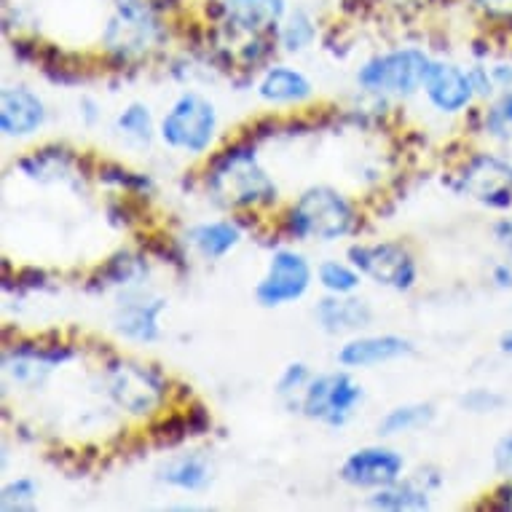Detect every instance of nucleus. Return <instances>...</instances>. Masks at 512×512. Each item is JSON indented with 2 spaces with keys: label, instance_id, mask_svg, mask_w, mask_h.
I'll return each mask as SVG.
<instances>
[{
  "label": "nucleus",
  "instance_id": "23",
  "mask_svg": "<svg viewBox=\"0 0 512 512\" xmlns=\"http://www.w3.org/2000/svg\"><path fill=\"white\" fill-rule=\"evenodd\" d=\"M319 279H322V285L328 287L330 293H352L354 287L360 285V274L352 269H346L341 263H322V269H319Z\"/></svg>",
  "mask_w": 512,
  "mask_h": 512
},
{
  "label": "nucleus",
  "instance_id": "12",
  "mask_svg": "<svg viewBox=\"0 0 512 512\" xmlns=\"http://www.w3.org/2000/svg\"><path fill=\"white\" fill-rule=\"evenodd\" d=\"M43 124V102L30 89L14 86L0 97V126L6 135H30Z\"/></svg>",
  "mask_w": 512,
  "mask_h": 512
},
{
  "label": "nucleus",
  "instance_id": "22",
  "mask_svg": "<svg viewBox=\"0 0 512 512\" xmlns=\"http://www.w3.org/2000/svg\"><path fill=\"white\" fill-rule=\"evenodd\" d=\"M432 416H435L432 405H403V408H395L387 419L378 424V432H381V435L411 432V429H419L424 427V424H429Z\"/></svg>",
  "mask_w": 512,
  "mask_h": 512
},
{
  "label": "nucleus",
  "instance_id": "21",
  "mask_svg": "<svg viewBox=\"0 0 512 512\" xmlns=\"http://www.w3.org/2000/svg\"><path fill=\"white\" fill-rule=\"evenodd\" d=\"M161 478L172 483V486L185 488V491H199L210 480V467L199 456H185V459H177V462L169 464Z\"/></svg>",
  "mask_w": 512,
  "mask_h": 512
},
{
  "label": "nucleus",
  "instance_id": "5",
  "mask_svg": "<svg viewBox=\"0 0 512 512\" xmlns=\"http://www.w3.org/2000/svg\"><path fill=\"white\" fill-rule=\"evenodd\" d=\"M362 400V387H357L349 373H328L309 381L303 411L317 421H325L330 427H341L349 421L352 411Z\"/></svg>",
  "mask_w": 512,
  "mask_h": 512
},
{
  "label": "nucleus",
  "instance_id": "18",
  "mask_svg": "<svg viewBox=\"0 0 512 512\" xmlns=\"http://www.w3.org/2000/svg\"><path fill=\"white\" fill-rule=\"evenodd\" d=\"M309 94H311L309 81H306L301 73H295V70H287V68L271 70L261 84V97L271 102L306 100Z\"/></svg>",
  "mask_w": 512,
  "mask_h": 512
},
{
  "label": "nucleus",
  "instance_id": "14",
  "mask_svg": "<svg viewBox=\"0 0 512 512\" xmlns=\"http://www.w3.org/2000/svg\"><path fill=\"white\" fill-rule=\"evenodd\" d=\"M153 35V19L151 14L135 3H126L118 19L108 30V46L118 51H140L145 43L151 41Z\"/></svg>",
  "mask_w": 512,
  "mask_h": 512
},
{
  "label": "nucleus",
  "instance_id": "27",
  "mask_svg": "<svg viewBox=\"0 0 512 512\" xmlns=\"http://www.w3.org/2000/svg\"><path fill=\"white\" fill-rule=\"evenodd\" d=\"M462 405L472 413H494L504 405V397L491 392V389H472L462 397Z\"/></svg>",
  "mask_w": 512,
  "mask_h": 512
},
{
  "label": "nucleus",
  "instance_id": "6",
  "mask_svg": "<svg viewBox=\"0 0 512 512\" xmlns=\"http://www.w3.org/2000/svg\"><path fill=\"white\" fill-rule=\"evenodd\" d=\"M349 258L362 274H368L381 285L408 290L416 282V263L400 244H360L349 250Z\"/></svg>",
  "mask_w": 512,
  "mask_h": 512
},
{
  "label": "nucleus",
  "instance_id": "20",
  "mask_svg": "<svg viewBox=\"0 0 512 512\" xmlns=\"http://www.w3.org/2000/svg\"><path fill=\"white\" fill-rule=\"evenodd\" d=\"M373 507L378 510H427L429 499L424 488H416L413 483H403V486H384V491H378L370 499Z\"/></svg>",
  "mask_w": 512,
  "mask_h": 512
},
{
  "label": "nucleus",
  "instance_id": "19",
  "mask_svg": "<svg viewBox=\"0 0 512 512\" xmlns=\"http://www.w3.org/2000/svg\"><path fill=\"white\" fill-rule=\"evenodd\" d=\"M191 239L207 258H223L239 242V228L231 223H207V226L194 228Z\"/></svg>",
  "mask_w": 512,
  "mask_h": 512
},
{
  "label": "nucleus",
  "instance_id": "26",
  "mask_svg": "<svg viewBox=\"0 0 512 512\" xmlns=\"http://www.w3.org/2000/svg\"><path fill=\"white\" fill-rule=\"evenodd\" d=\"M486 129L494 137H510L512 135V92H507L502 100L496 102L494 108L488 110Z\"/></svg>",
  "mask_w": 512,
  "mask_h": 512
},
{
  "label": "nucleus",
  "instance_id": "31",
  "mask_svg": "<svg viewBox=\"0 0 512 512\" xmlns=\"http://www.w3.org/2000/svg\"><path fill=\"white\" fill-rule=\"evenodd\" d=\"M470 78H472V86H475V92L483 94V97H488V94L494 92V76H488L483 68L472 70Z\"/></svg>",
  "mask_w": 512,
  "mask_h": 512
},
{
  "label": "nucleus",
  "instance_id": "35",
  "mask_svg": "<svg viewBox=\"0 0 512 512\" xmlns=\"http://www.w3.org/2000/svg\"><path fill=\"white\" fill-rule=\"evenodd\" d=\"M496 239H499L504 247H510L512 250V220H502V223L496 226Z\"/></svg>",
  "mask_w": 512,
  "mask_h": 512
},
{
  "label": "nucleus",
  "instance_id": "2",
  "mask_svg": "<svg viewBox=\"0 0 512 512\" xmlns=\"http://www.w3.org/2000/svg\"><path fill=\"white\" fill-rule=\"evenodd\" d=\"M354 223L352 207L344 196L333 188H309L290 212V226L298 236H317V239H338L349 234Z\"/></svg>",
  "mask_w": 512,
  "mask_h": 512
},
{
  "label": "nucleus",
  "instance_id": "29",
  "mask_svg": "<svg viewBox=\"0 0 512 512\" xmlns=\"http://www.w3.org/2000/svg\"><path fill=\"white\" fill-rule=\"evenodd\" d=\"M306 381H309V370H306V365H301V362H295V365H290V368L282 373L277 392L279 395H293L295 389H301Z\"/></svg>",
  "mask_w": 512,
  "mask_h": 512
},
{
  "label": "nucleus",
  "instance_id": "37",
  "mask_svg": "<svg viewBox=\"0 0 512 512\" xmlns=\"http://www.w3.org/2000/svg\"><path fill=\"white\" fill-rule=\"evenodd\" d=\"M502 352L512 354V330H510V333H504V336H502Z\"/></svg>",
  "mask_w": 512,
  "mask_h": 512
},
{
  "label": "nucleus",
  "instance_id": "17",
  "mask_svg": "<svg viewBox=\"0 0 512 512\" xmlns=\"http://www.w3.org/2000/svg\"><path fill=\"white\" fill-rule=\"evenodd\" d=\"M231 25L247 33H261L285 14V0H226Z\"/></svg>",
  "mask_w": 512,
  "mask_h": 512
},
{
  "label": "nucleus",
  "instance_id": "11",
  "mask_svg": "<svg viewBox=\"0 0 512 512\" xmlns=\"http://www.w3.org/2000/svg\"><path fill=\"white\" fill-rule=\"evenodd\" d=\"M424 89H427V97L432 100V105L445 110V113L462 110L472 100V94H475L470 73H464V70L454 68V65H443V62L429 65Z\"/></svg>",
  "mask_w": 512,
  "mask_h": 512
},
{
  "label": "nucleus",
  "instance_id": "24",
  "mask_svg": "<svg viewBox=\"0 0 512 512\" xmlns=\"http://www.w3.org/2000/svg\"><path fill=\"white\" fill-rule=\"evenodd\" d=\"M118 129L148 143L151 140V113L143 105H132L129 110H124V116L118 118Z\"/></svg>",
  "mask_w": 512,
  "mask_h": 512
},
{
  "label": "nucleus",
  "instance_id": "16",
  "mask_svg": "<svg viewBox=\"0 0 512 512\" xmlns=\"http://www.w3.org/2000/svg\"><path fill=\"white\" fill-rule=\"evenodd\" d=\"M317 319L328 333H346V330H357L370 325L373 311L365 301L357 298H325L317 306Z\"/></svg>",
  "mask_w": 512,
  "mask_h": 512
},
{
  "label": "nucleus",
  "instance_id": "9",
  "mask_svg": "<svg viewBox=\"0 0 512 512\" xmlns=\"http://www.w3.org/2000/svg\"><path fill=\"white\" fill-rule=\"evenodd\" d=\"M462 188L488 207H510L512 167L496 156H478L464 169Z\"/></svg>",
  "mask_w": 512,
  "mask_h": 512
},
{
  "label": "nucleus",
  "instance_id": "3",
  "mask_svg": "<svg viewBox=\"0 0 512 512\" xmlns=\"http://www.w3.org/2000/svg\"><path fill=\"white\" fill-rule=\"evenodd\" d=\"M429 62L424 51L403 49L373 59L360 70V84L370 92L411 94L427 81Z\"/></svg>",
  "mask_w": 512,
  "mask_h": 512
},
{
  "label": "nucleus",
  "instance_id": "25",
  "mask_svg": "<svg viewBox=\"0 0 512 512\" xmlns=\"http://www.w3.org/2000/svg\"><path fill=\"white\" fill-rule=\"evenodd\" d=\"M311 38H314L311 19L306 17L303 11L293 14V17H290V22H287L285 33H282V43H285L290 51H295V49H306V46L311 43Z\"/></svg>",
  "mask_w": 512,
  "mask_h": 512
},
{
  "label": "nucleus",
  "instance_id": "7",
  "mask_svg": "<svg viewBox=\"0 0 512 512\" xmlns=\"http://www.w3.org/2000/svg\"><path fill=\"white\" fill-rule=\"evenodd\" d=\"M309 279V263L303 261L298 252L282 250L271 258L269 274L258 285L255 295L263 306H282V303L301 298L309 287Z\"/></svg>",
  "mask_w": 512,
  "mask_h": 512
},
{
  "label": "nucleus",
  "instance_id": "4",
  "mask_svg": "<svg viewBox=\"0 0 512 512\" xmlns=\"http://www.w3.org/2000/svg\"><path fill=\"white\" fill-rule=\"evenodd\" d=\"M215 124H218V118H215V108L210 102L199 94H185L164 118L161 135L175 148L202 153L215 137Z\"/></svg>",
  "mask_w": 512,
  "mask_h": 512
},
{
  "label": "nucleus",
  "instance_id": "10",
  "mask_svg": "<svg viewBox=\"0 0 512 512\" xmlns=\"http://www.w3.org/2000/svg\"><path fill=\"white\" fill-rule=\"evenodd\" d=\"M403 472V456L389 448H362L341 467V478L352 486H392Z\"/></svg>",
  "mask_w": 512,
  "mask_h": 512
},
{
  "label": "nucleus",
  "instance_id": "36",
  "mask_svg": "<svg viewBox=\"0 0 512 512\" xmlns=\"http://www.w3.org/2000/svg\"><path fill=\"white\" fill-rule=\"evenodd\" d=\"M494 279L499 287H512V266H499L494 271Z\"/></svg>",
  "mask_w": 512,
  "mask_h": 512
},
{
  "label": "nucleus",
  "instance_id": "32",
  "mask_svg": "<svg viewBox=\"0 0 512 512\" xmlns=\"http://www.w3.org/2000/svg\"><path fill=\"white\" fill-rule=\"evenodd\" d=\"M478 6L488 14H502V17L512 14V0H478Z\"/></svg>",
  "mask_w": 512,
  "mask_h": 512
},
{
  "label": "nucleus",
  "instance_id": "8",
  "mask_svg": "<svg viewBox=\"0 0 512 512\" xmlns=\"http://www.w3.org/2000/svg\"><path fill=\"white\" fill-rule=\"evenodd\" d=\"M110 395L126 411L148 413L153 405H159L164 384L153 370L132 365V362H121L110 370Z\"/></svg>",
  "mask_w": 512,
  "mask_h": 512
},
{
  "label": "nucleus",
  "instance_id": "33",
  "mask_svg": "<svg viewBox=\"0 0 512 512\" xmlns=\"http://www.w3.org/2000/svg\"><path fill=\"white\" fill-rule=\"evenodd\" d=\"M491 76H494V84L504 86V89H512V68L510 65H496L491 70Z\"/></svg>",
  "mask_w": 512,
  "mask_h": 512
},
{
  "label": "nucleus",
  "instance_id": "15",
  "mask_svg": "<svg viewBox=\"0 0 512 512\" xmlns=\"http://www.w3.org/2000/svg\"><path fill=\"white\" fill-rule=\"evenodd\" d=\"M164 311V301H126L116 314V330L132 341H153L159 336V314Z\"/></svg>",
  "mask_w": 512,
  "mask_h": 512
},
{
  "label": "nucleus",
  "instance_id": "28",
  "mask_svg": "<svg viewBox=\"0 0 512 512\" xmlns=\"http://www.w3.org/2000/svg\"><path fill=\"white\" fill-rule=\"evenodd\" d=\"M35 499V483L33 480H17V483H11V486L3 488V507L11 510L14 502H17V510L22 507H30V502Z\"/></svg>",
  "mask_w": 512,
  "mask_h": 512
},
{
  "label": "nucleus",
  "instance_id": "1",
  "mask_svg": "<svg viewBox=\"0 0 512 512\" xmlns=\"http://www.w3.org/2000/svg\"><path fill=\"white\" fill-rule=\"evenodd\" d=\"M212 194L228 207L271 204L277 199V185L258 167L250 148H231L210 172Z\"/></svg>",
  "mask_w": 512,
  "mask_h": 512
},
{
  "label": "nucleus",
  "instance_id": "13",
  "mask_svg": "<svg viewBox=\"0 0 512 512\" xmlns=\"http://www.w3.org/2000/svg\"><path fill=\"white\" fill-rule=\"evenodd\" d=\"M413 346L408 338L400 336H376V338H360L346 344L338 354V362L346 368H368V365H378V362L397 360L411 354Z\"/></svg>",
  "mask_w": 512,
  "mask_h": 512
},
{
  "label": "nucleus",
  "instance_id": "34",
  "mask_svg": "<svg viewBox=\"0 0 512 512\" xmlns=\"http://www.w3.org/2000/svg\"><path fill=\"white\" fill-rule=\"evenodd\" d=\"M494 499H496V507H499V510H512V480L507 483V486L496 491Z\"/></svg>",
  "mask_w": 512,
  "mask_h": 512
},
{
  "label": "nucleus",
  "instance_id": "30",
  "mask_svg": "<svg viewBox=\"0 0 512 512\" xmlns=\"http://www.w3.org/2000/svg\"><path fill=\"white\" fill-rule=\"evenodd\" d=\"M494 464H496V472L499 475H504V478L512 480V432H507V435L496 443L494 448Z\"/></svg>",
  "mask_w": 512,
  "mask_h": 512
}]
</instances>
